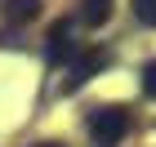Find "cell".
Instances as JSON below:
<instances>
[{
    "label": "cell",
    "instance_id": "1",
    "mask_svg": "<svg viewBox=\"0 0 156 147\" xmlns=\"http://www.w3.org/2000/svg\"><path fill=\"white\" fill-rule=\"evenodd\" d=\"M125 134H129V111L125 107H98L94 116H89V138H94V147H116Z\"/></svg>",
    "mask_w": 156,
    "mask_h": 147
},
{
    "label": "cell",
    "instance_id": "2",
    "mask_svg": "<svg viewBox=\"0 0 156 147\" xmlns=\"http://www.w3.org/2000/svg\"><path fill=\"white\" fill-rule=\"evenodd\" d=\"M103 67H107V54H103V49H85V54H76L72 72H67V80H62V94H76V89H80L89 76H98Z\"/></svg>",
    "mask_w": 156,
    "mask_h": 147
},
{
    "label": "cell",
    "instance_id": "3",
    "mask_svg": "<svg viewBox=\"0 0 156 147\" xmlns=\"http://www.w3.org/2000/svg\"><path fill=\"white\" fill-rule=\"evenodd\" d=\"M45 58L49 62H62V58H76V40H72V23L58 18L49 27V40H45Z\"/></svg>",
    "mask_w": 156,
    "mask_h": 147
},
{
    "label": "cell",
    "instance_id": "4",
    "mask_svg": "<svg viewBox=\"0 0 156 147\" xmlns=\"http://www.w3.org/2000/svg\"><path fill=\"white\" fill-rule=\"evenodd\" d=\"M80 18L89 27H103L112 18V0H80Z\"/></svg>",
    "mask_w": 156,
    "mask_h": 147
},
{
    "label": "cell",
    "instance_id": "5",
    "mask_svg": "<svg viewBox=\"0 0 156 147\" xmlns=\"http://www.w3.org/2000/svg\"><path fill=\"white\" fill-rule=\"evenodd\" d=\"M40 13V0H9V23H31Z\"/></svg>",
    "mask_w": 156,
    "mask_h": 147
},
{
    "label": "cell",
    "instance_id": "6",
    "mask_svg": "<svg viewBox=\"0 0 156 147\" xmlns=\"http://www.w3.org/2000/svg\"><path fill=\"white\" fill-rule=\"evenodd\" d=\"M134 18L143 27H156V0H134Z\"/></svg>",
    "mask_w": 156,
    "mask_h": 147
},
{
    "label": "cell",
    "instance_id": "7",
    "mask_svg": "<svg viewBox=\"0 0 156 147\" xmlns=\"http://www.w3.org/2000/svg\"><path fill=\"white\" fill-rule=\"evenodd\" d=\"M143 94L156 98V62H147V67H143Z\"/></svg>",
    "mask_w": 156,
    "mask_h": 147
},
{
    "label": "cell",
    "instance_id": "8",
    "mask_svg": "<svg viewBox=\"0 0 156 147\" xmlns=\"http://www.w3.org/2000/svg\"><path fill=\"white\" fill-rule=\"evenodd\" d=\"M36 147H62V143H36Z\"/></svg>",
    "mask_w": 156,
    "mask_h": 147
}]
</instances>
